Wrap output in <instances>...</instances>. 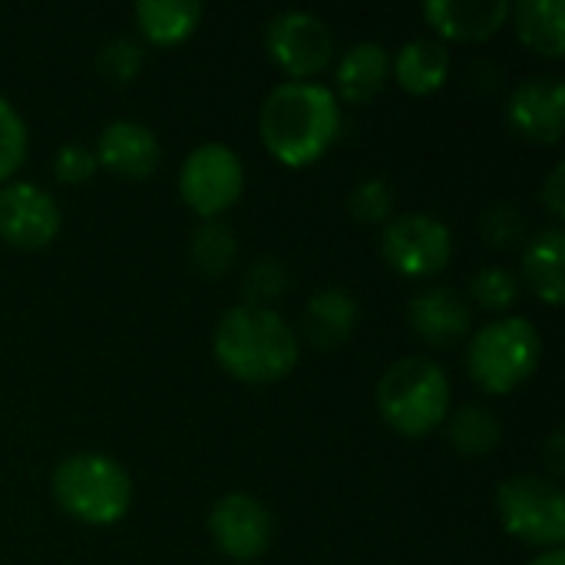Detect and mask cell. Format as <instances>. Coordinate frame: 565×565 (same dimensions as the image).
Masks as SVG:
<instances>
[{"label":"cell","mask_w":565,"mask_h":565,"mask_svg":"<svg viewBox=\"0 0 565 565\" xmlns=\"http://www.w3.org/2000/svg\"><path fill=\"white\" fill-rule=\"evenodd\" d=\"M132 17L146 40L169 46V43H182L199 26L202 3H195V0H139L132 7Z\"/></svg>","instance_id":"obj_21"},{"label":"cell","mask_w":565,"mask_h":565,"mask_svg":"<svg viewBox=\"0 0 565 565\" xmlns=\"http://www.w3.org/2000/svg\"><path fill=\"white\" fill-rule=\"evenodd\" d=\"M480 232L497 248H513L526 238V215L516 202H490L480 215Z\"/></svg>","instance_id":"obj_28"},{"label":"cell","mask_w":565,"mask_h":565,"mask_svg":"<svg viewBox=\"0 0 565 565\" xmlns=\"http://www.w3.org/2000/svg\"><path fill=\"white\" fill-rule=\"evenodd\" d=\"M450 377L424 354L394 361L377 381V411L404 437H427L450 417Z\"/></svg>","instance_id":"obj_3"},{"label":"cell","mask_w":565,"mask_h":565,"mask_svg":"<svg viewBox=\"0 0 565 565\" xmlns=\"http://www.w3.org/2000/svg\"><path fill=\"white\" fill-rule=\"evenodd\" d=\"M543 358V334L530 318L500 315L487 321L467 344V371L487 394L516 391Z\"/></svg>","instance_id":"obj_5"},{"label":"cell","mask_w":565,"mask_h":565,"mask_svg":"<svg viewBox=\"0 0 565 565\" xmlns=\"http://www.w3.org/2000/svg\"><path fill=\"white\" fill-rule=\"evenodd\" d=\"M513 26L520 40L550 56L559 60L565 53V0H520L510 7Z\"/></svg>","instance_id":"obj_20"},{"label":"cell","mask_w":565,"mask_h":565,"mask_svg":"<svg viewBox=\"0 0 565 565\" xmlns=\"http://www.w3.org/2000/svg\"><path fill=\"white\" fill-rule=\"evenodd\" d=\"M358 318H361V305L348 288H341V285L321 288L305 301L301 334L315 348H338L354 334Z\"/></svg>","instance_id":"obj_16"},{"label":"cell","mask_w":565,"mask_h":565,"mask_svg":"<svg viewBox=\"0 0 565 565\" xmlns=\"http://www.w3.org/2000/svg\"><path fill=\"white\" fill-rule=\"evenodd\" d=\"M288 268L281 258L275 255H262L255 258L248 268H245V278H242V288H245V305H262V308H271L275 298H281L288 291Z\"/></svg>","instance_id":"obj_25"},{"label":"cell","mask_w":565,"mask_h":565,"mask_svg":"<svg viewBox=\"0 0 565 565\" xmlns=\"http://www.w3.org/2000/svg\"><path fill=\"white\" fill-rule=\"evenodd\" d=\"M391 73L407 93H434L450 76V50L440 36H414L391 56Z\"/></svg>","instance_id":"obj_19"},{"label":"cell","mask_w":565,"mask_h":565,"mask_svg":"<svg viewBox=\"0 0 565 565\" xmlns=\"http://www.w3.org/2000/svg\"><path fill=\"white\" fill-rule=\"evenodd\" d=\"M212 354L222 371L245 384H275L295 371L301 338L275 308L242 301L218 318L212 331Z\"/></svg>","instance_id":"obj_2"},{"label":"cell","mask_w":565,"mask_h":565,"mask_svg":"<svg viewBox=\"0 0 565 565\" xmlns=\"http://www.w3.org/2000/svg\"><path fill=\"white\" fill-rule=\"evenodd\" d=\"M407 324L427 344L450 348V344H457L470 331L473 308H470V301L457 288L430 285V288H420L411 298V305H407Z\"/></svg>","instance_id":"obj_13"},{"label":"cell","mask_w":565,"mask_h":565,"mask_svg":"<svg viewBox=\"0 0 565 565\" xmlns=\"http://www.w3.org/2000/svg\"><path fill=\"white\" fill-rule=\"evenodd\" d=\"M242 189H245V166L232 146L202 142L182 159L179 192L195 215L222 218V212L238 202Z\"/></svg>","instance_id":"obj_8"},{"label":"cell","mask_w":565,"mask_h":565,"mask_svg":"<svg viewBox=\"0 0 565 565\" xmlns=\"http://www.w3.org/2000/svg\"><path fill=\"white\" fill-rule=\"evenodd\" d=\"M209 536L222 556L235 563H255L271 546V513L248 493H225L209 513Z\"/></svg>","instance_id":"obj_10"},{"label":"cell","mask_w":565,"mask_h":565,"mask_svg":"<svg viewBox=\"0 0 565 565\" xmlns=\"http://www.w3.org/2000/svg\"><path fill=\"white\" fill-rule=\"evenodd\" d=\"M348 212L358 222H371L381 225L394 215V192L387 185V179L381 175H367L361 179L351 192H348Z\"/></svg>","instance_id":"obj_27"},{"label":"cell","mask_w":565,"mask_h":565,"mask_svg":"<svg viewBox=\"0 0 565 565\" xmlns=\"http://www.w3.org/2000/svg\"><path fill=\"white\" fill-rule=\"evenodd\" d=\"M467 301L470 308H483L490 315H503L516 305L520 298V275L503 268V265H483L473 271L470 285H467Z\"/></svg>","instance_id":"obj_24"},{"label":"cell","mask_w":565,"mask_h":565,"mask_svg":"<svg viewBox=\"0 0 565 565\" xmlns=\"http://www.w3.org/2000/svg\"><path fill=\"white\" fill-rule=\"evenodd\" d=\"M510 126L536 142H559L565 126V86L553 73L526 76L507 96Z\"/></svg>","instance_id":"obj_12"},{"label":"cell","mask_w":565,"mask_h":565,"mask_svg":"<svg viewBox=\"0 0 565 565\" xmlns=\"http://www.w3.org/2000/svg\"><path fill=\"white\" fill-rule=\"evenodd\" d=\"M444 424H447L450 444L463 457H487L503 440V424H500L497 411L487 404H460Z\"/></svg>","instance_id":"obj_22"},{"label":"cell","mask_w":565,"mask_h":565,"mask_svg":"<svg viewBox=\"0 0 565 565\" xmlns=\"http://www.w3.org/2000/svg\"><path fill=\"white\" fill-rule=\"evenodd\" d=\"M510 0H427L424 20L447 40H487L510 20Z\"/></svg>","instance_id":"obj_15"},{"label":"cell","mask_w":565,"mask_h":565,"mask_svg":"<svg viewBox=\"0 0 565 565\" xmlns=\"http://www.w3.org/2000/svg\"><path fill=\"white\" fill-rule=\"evenodd\" d=\"M341 122V103L321 79H281L268 89L258 113L268 152L291 169L318 162L338 139Z\"/></svg>","instance_id":"obj_1"},{"label":"cell","mask_w":565,"mask_h":565,"mask_svg":"<svg viewBox=\"0 0 565 565\" xmlns=\"http://www.w3.org/2000/svg\"><path fill=\"white\" fill-rule=\"evenodd\" d=\"M391 76V50L381 40L351 43L334 66V96L341 93L348 103H371Z\"/></svg>","instance_id":"obj_17"},{"label":"cell","mask_w":565,"mask_h":565,"mask_svg":"<svg viewBox=\"0 0 565 565\" xmlns=\"http://www.w3.org/2000/svg\"><path fill=\"white\" fill-rule=\"evenodd\" d=\"M192 268L205 278H222L238 258V238L225 218H202V225L189 238Z\"/></svg>","instance_id":"obj_23"},{"label":"cell","mask_w":565,"mask_h":565,"mask_svg":"<svg viewBox=\"0 0 565 565\" xmlns=\"http://www.w3.org/2000/svg\"><path fill=\"white\" fill-rule=\"evenodd\" d=\"M540 202L543 209L556 218V225L565 218V162H556L540 189Z\"/></svg>","instance_id":"obj_31"},{"label":"cell","mask_w":565,"mask_h":565,"mask_svg":"<svg viewBox=\"0 0 565 565\" xmlns=\"http://www.w3.org/2000/svg\"><path fill=\"white\" fill-rule=\"evenodd\" d=\"M30 149V132L17 106L0 96V182H10V175L23 166Z\"/></svg>","instance_id":"obj_26"},{"label":"cell","mask_w":565,"mask_h":565,"mask_svg":"<svg viewBox=\"0 0 565 565\" xmlns=\"http://www.w3.org/2000/svg\"><path fill=\"white\" fill-rule=\"evenodd\" d=\"M53 500L63 513L89 526H109L132 503V480L122 463L106 454H70L53 467Z\"/></svg>","instance_id":"obj_4"},{"label":"cell","mask_w":565,"mask_h":565,"mask_svg":"<svg viewBox=\"0 0 565 565\" xmlns=\"http://www.w3.org/2000/svg\"><path fill=\"white\" fill-rule=\"evenodd\" d=\"M381 255L404 278H434L454 258V232L430 212L391 215L381 232Z\"/></svg>","instance_id":"obj_7"},{"label":"cell","mask_w":565,"mask_h":565,"mask_svg":"<svg viewBox=\"0 0 565 565\" xmlns=\"http://www.w3.org/2000/svg\"><path fill=\"white\" fill-rule=\"evenodd\" d=\"M265 46L288 79H315L334 60V33L328 20L298 7L281 10L265 23Z\"/></svg>","instance_id":"obj_9"},{"label":"cell","mask_w":565,"mask_h":565,"mask_svg":"<svg viewBox=\"0 0 565 565\" xmlns=\"http://www.w3.org/2000/svg\"><path fill=\"white\" fill-rule=\"evenodd\" d=\"M63 212L36 182L10 179L0 185V238L13 248H43L56 238Z\"/></svg>","instance_id":"obj_11"},{"label":"cell","mask_w":565,"mask_h":565,"mask_svg":"<svg viewBox=\"0 0 565 565\" xmlns=\"http://www.w3.org/2000/svg\"><path fill=\"white\" fill-rule=\"evenodd\" d=\"M543 460H546V470H550V480H556V477H563V473H565V434H563V427H556V430L550 434V440H546V454H543Z\"/></svg>","instance_id":"obj_32"},{"label":"cell","mask_w":565,"mask_h":565,"mask_svg":"<svg viewBox=\"0 0 565 565\" xmlns=\"http://www.w3.org/2000/svg\"><path fill=\"white\" fill-rule=\"evenodd\" d=\"M530 565H565V550L556 546V550H540V556Z\"/></svg>","instance_id":"obj_33"},{"label":"cell","mask_w":565,"mask_h":565,"mask_svg":"<svg viewBox=\"0 0 565 565\" xmlns=\"http://www.w3.org/2000/svg\"><path fill=\"white\" fill-rule=\"evenodd\" d=\"M96 169H99L96 152H93L89 146H83V142H66V146H60L56 156H53V175H56L60 182H66V185L86 182Z\"/></svg>","instance_id":"obj_30"},{"label":"cell","mask_w":565,"mask_h":565,"mask_svg":"<svg viewBox=\"0 0 565 565\" xmlns=\"http://www.w3.org/2000/svg\"><path fill=\"white\" fill-rule=\"evenodd\" d=\"M563 255L565 232L559 225H550V228H540L536 235H530L526 238V248L520 255V275H523V281L546 305H563Z\"/></svg>","instance_id":"obj_18"},{"label":"cell","mask_w":565,"mask_h":565,"mask_svg":"<svg viewBox=\"0 0 565 565\" xmlns=\"http://www.w3.org/2000/svg\"><path fill=\"white\" fill-rule=\"evenodd\" d=\"M96 162L126 179H146L156 172L162 146L156 132L139 119H113L96 139Z\"/></svg>","instance_id":"obj_14"},{"label":"cell","mask_w":565,"mask_h":565,"mask_svg":"<svg viewBox=\"0 0 565 565\" xmlns=\"http://www.w3.org/2000/svg\"><path fill=\"white\" fill-rule=\"evenodd\" d=\"M497 513L503 530L526 546L556 550L565 540L563 487L540 473L507 477L497 490Z\"/></svg>","instance_id":"obj_6"},{"label":"cell","mask_w":565,"mask_h":565,"mask_svg":"<svg viewBox=\"0 0 565 565\" xmlns=\"http://www.w3.org/2000/svg\"><path fill=\"white\" fill-rule=\"evenodd\" d=\"M146 63V50L142 43H136L132 36H113L99 46L96 53V70L113 79V83H126L132 79Z\"/></svg>","instance_id":"obj_29"}]
</instances>
